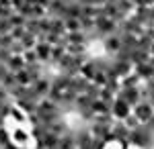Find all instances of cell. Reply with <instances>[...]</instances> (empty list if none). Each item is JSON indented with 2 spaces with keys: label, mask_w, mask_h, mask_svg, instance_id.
Returning <instances> with one entry per match:
<instances>
[{
  "label": "cell",
  "mask_w": 154,
  "mask_h": 149,
  "mask_svg": "<svg viewBox=\"0 0 154 149\" xmlns=\"http://www.w3.org/2000/svg\"><path fill=\"white\" fill-rule=\"evenodd\" d=\"M131 115V106L123 98H115L113 102H111V116H115L119 121H125L128 116Z\"/></svg>",
  "instance_id": "cell-1"
},
{
  "label": "cell",
  "mask_w": 154,
  "mask_h": 149,
  "mask_svg": "<svg viewBox=\"0 0 154 149\" xmlns=\"http://www.w3.org/2000/svg\"><path fill=\"white\" fill-rule=\"evenodd\" d=\"M134 116L142 123V125H146L150 118L154 116V108H152V104L150 102H140V104H136L134 106Z\"/></svg>",
  "instance_id": "cell-2"
},
{
  "label": "cell",
  "mask_w": 154,
  "mask_h": 149,
  "mask_svg": "<svg viewBox=\"0 0 154 149\" xmlns=\"http://www.w3.org/2000/svg\"><path fill=\"white\" fill-rule=\"evenodd\" d=\"M27 137H29V135H27L25 131H17V133H14V141H17V143H25Z\"/></svg>",
  "instance_id": "cell-3"
},
{
  "label": "cell",
  "mask_w": 154,
  "mask_h": 149,
  "mask_svg": "<svg viewBox=\"0 0 154 149\" xmlns=\"http://www.w3.org/2000/svg\"><path fill=\"white\" fill-rule=\"evenodd\" d=\"M146 127H148V129H150V131L154 133V116L150 118V121H148V123H146Z\"/></svg>",
  "instance_id": "cell-4"
}]
</instances>
